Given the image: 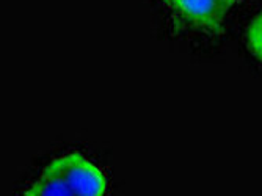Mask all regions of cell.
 I'll return each mask as SVG.
<instances>
[{"mask_svg": "<svg viewBox=\"0 0 262 196\" xmlns=\"http://www.w3.org/2000/svg\"><path fill=\"white\" fill-rule=\"evenodd\" d=\"M102 171L82 154L71 153L52 160L26 196H105Z\"/></svg>", "mask_w": 262, "mask_h": 196, "instance_id": "obj_1", "label": "cell"}, {"mask_svg": "<svg viewBox=\"0 0 262 196\" xmlns=\"http://www.w3.org/2000/svg\"><path fill=\"white\" fill-rule=\"evenodd\" d=\"M168 8L195 29L219 32L237 0H165Z\"/></svg>", "mask_w": 262, "mask_h": 196, "instance_id": "obj_2", "label": "cell"}, {"mask_svg": "<svg viewBox=\"0 0 262 196\" xmlns=\"http://www.w3.org/2000/svg\"><path fill=\"white\" fill-rule=\"evenodd\" d=\"M247 38H248V46L251 49V52L259 60H262V13L257 14L250 22Z\"/></svg>", "mask_w": 262, "mask_h": 196, "instance_id": "obj_3", "label": "cell"}]
</instances>
